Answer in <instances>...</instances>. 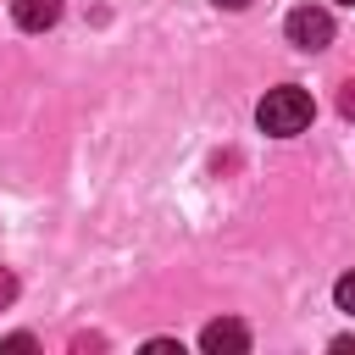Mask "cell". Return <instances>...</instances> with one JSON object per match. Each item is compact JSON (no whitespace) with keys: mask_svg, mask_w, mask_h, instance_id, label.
I'll return each instance as SVG.
<instances>
[{"mask_svg":"<svg viewBox=\"0 0 355 355\" xmlns=\"http://www.w3.org/2000/svg\"><path fill=\"white\" fill-rule=\"evenodd\" d=\"M0 349H33V333H11V338H0Z\"/></svg>","mask_w":355,"mask_h":355,"instance_id":"ba28073f","label":"cell"},{"mask_svg":"<svg viewBox=\"0 0 355 355\" xmlns=\"http://www.w3.org/2000/svg\"><path fill=\"white\" fill-rule=\"evenodd\" d=\"M338 111H344V116H349V122H355V78H349V83H344V89H338Z\"/></svg>","mask_w":355,"mask_h":355,"instance_id":"8992f818","label":"cell"},{"mask_svg":"<svg viewBox=\"0 0 355 355\" xmlns=\"http://www.w3.org/2000/svg\"><path fill=\"white\" fill-rule=\"evenodd\" d=\"M200 349H205V355H244V349H250V327L233 322V316H222V322H211V327L200 333Z\"/></svg>","mask_w":355,"mask_h":355,"instance_id":"3957f363","label":"cell"},{"mask_svg":"<svg viewBox=\"0 0 355 355\" xmlns=\"http://www.w3.org/2000/svg\"><path fill=\"white\" fill-rule=\"evenodd\" d=\"M11 11H17V28H28V33H44L61 22V0H17Z\"/></svg>","mask_w":355,"mask_h":355,"instance_id":"277c9868","label":"cell"},{"mask_svg":"<svg viewBox=\"0 0 355 355\" xmlns=\"http://www.w3.org/2000/svg\"><path fill=\"white\" fill-rule=\"evenodd\" d=\"M11 300H17V277H11V272H6V266H0V311H6V305H11Z\"/></svg>","mask_w":355,"mask_h":355,"instance_id":"52a82bcc","label":"cell"},{"mask_svg":"<svg viewBox=\"0 0 355 355\" xmlns=\"http://www.w3.org/2000/svg\"><path fill=\"white\" fill-rule=\"evenodd\" d=\"M216 6H222V11H244L250 0H216Z\"/></svg>","mask_w":355,"mask_h":355,"instance_id":"9c48e42d","label":"cell"},{"mask_svg":"<svg viewBox=\"0 0 355 355\" xmlns=\"http://www.w3.org/2000/svg\"><path fill=\"white\" fill-rule=\"evenodd\" d=\"M283 33H288L294 50H327L333 44V17L322 6H294L288 22H283Z\"/></svg>","mask_w":355,"mask_h":355,"instance_id":"7a4b0ae2","label":"cell"},{"mask_svg":"<svg viewBox=\"0 0 355 355\" xmlns=\"http://www.w3.org/2000/svg\"><path fill=\"white\" fill-rule=\"evenodd\" d=\"M338 6H355V0H338Z\"/></svg>","mask_w":355,"mask_h":355,"instance_id":"30bf717a","label":"cell"},{"mask_svg":"<svg viewBox=\"0 0 355 355\" xmlns=\"http://www.w3.org/2000/svg\"><path fill=\"white\" fill-rule=\"evenodd\" d=\"M311 116H316V105H311V94H305L300 83H277V89H266V100L255 105V122H261V133H272V139L305 133Z\"/></svg>","mask_w":355,"mask_h":355,"instance_id":"6da1fadb","label":"cell"},{"mask_svg":"<svg viewBox=\"0 0 355 355\" xmlns=\"http://www.w3.org/2000/svg\"><path fill=\"white\" fill-rule=\"evenodd\" d=\"M333 300H338V311H349V316H355V272H344V277L333 283Z\"/></svg>","mask_w":355,"mask_h":355,"instance_id":"5b68a950","label":"cell"}]
</instances>
